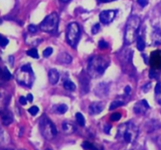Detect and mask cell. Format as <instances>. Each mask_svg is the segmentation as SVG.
I'll use <instances>...</instances> for the list:
<instances>
[{"mask_svg": "<svg viewBox=\"0 0 161 150\" xmlns=\"http://www.w3.org/2000/svg\"><path fill=\"white\" fill-rule=\"evenodd\" d=\"M0 24H1V20H0Z\"/></svg>", "mask_w": 161, "mask_h": 150, "instance_id": "50", "label": "cell"}, {"mask_svg": "<svg viewBox=\"0 0 161 150\" xmlns=\"http://www.w3.org/2000/svg\"><path fill=\"white\" fill-rule=\"evenodd\" d=\"M12 77L11 74H10V72L9 71H8V69H7V68H5L4 70H3V75H2V79L3 80H10Z\"/></svg>", "mask_w": 161, "mask_h": 150, "instance_id": "26", "label": "cell"}, {"mask_svg": "<svg viewBox=\"0 0 161 150\" xmlns=\"http://www.w3.org/2000/svg\"><path fill=\"white\" fill-rule=\"evenodd\" d=\"M27 101H28L27 98L26 97H24V96H21V97H20V99H19V102H20L22 105H25L27 104Z\"/></svg>", "mask_w": 161, "mask_h": 150, "instance_id": "37", "label": "cell"}, {"mask_svg": "<svg viewBox=\"0 0 161 150\" xmlns=\"http://www.w3.org/2000/svg\"><path fill=\"white\" fill-rule=\"evenodd\" d=\"M105 108V105L102 102H93L91 105L89 106V113L91 115H97L103 111Z\"/></svg>", "mask_w": 161, "mask_h": 150, "instance_id": "10", "label": "cell"}, {"mask_svg": "<svg viewBox=\"0 0 161 150\" xmlns=\"http://www.w3.org/2000/svg\"><path fill=\"white\" fill-rule=\"evenodd\" d=\"M40 130L42 136L47 140L54 138L58 134L55 125L46 116H43L40 119Z\"/></svg>", "mask_w": 161, "mask_h": 150, "instance_id": "4", "label": "cell"}, {"mask_svg": "<svg viewBox=\"0 0 161 150\" xmlns=\"http://www.w3.org/2000/svg\"><path fill=\"white\" fill-rule=\"evenodd\" d=\"M108 85L106 83H101L97 84V86L95 88V94L97 97H105L108 94Z\"/></svg>", "mask_w": 161, "mask_h": 150, "instance_id": "9", "label": "cell"}, {"mask_svg": "<svg viewBox=\"0 0 161 150\" xmlns=\"http://www.w3.org/2000/svg\"><path fill=\"white\" fill-rule=\"evenodd\" d=\"M155 93L156 94H160L161 93V84L160 83L156 85V87H155Z\"/></svg>", "mask_w": 161, "mask_h": 150, "instance_id": "33", "label": "cell"}, {"mask_svg": "<svg viewBox=\"0 0 161 150\" xmlns=\"http://www.w3.org/2000/svg\"><path fill=\"white\" fill-rule=\"evenodd\" d=\"M9 61L10 62V64H11V66H13V57H12V56H10L9 58Z\"/></svg>", "mask_w": 161, "mask_h": 150, "instance_id": "44", "label": "cell"}, {"mask_svg": "<svg viewBox=\"0 0 161 150\" xmlns=\"http://www.w3.org/2000/svg\"><path fill=\"white\" fill-rule=\"evenodd\" d=\"M61 2H69V0H61Z\"/></svg>", "mask_w": 161, "mask_h": 150, "instance_id": "48", "label": "cell"}, {"mask_svg": "<svg viewBox=\"0 0 161 150\" xmlns=\"http://www.w3.org/2000/svg\"><path fill=\"white\" fill-rule=\"evenodd\" d=\"M52 53H53V49L51 48V47H47V48L45 49V50L43 51L42 54H43L45 58H48V57H50L52 54Z\"/></svg>", "mask_w": 161, "mask_h": 150, "instance_id": "28", "label": "cell"}, {"mask_svg": "<svg viewBox=\"0 0 161 150\" xmlns=\"http://www.w3.org/2000/svg\"><path fill=\"white\" fill-rule=\"evenodd\" d=\"M82 146H83V148L86 150H98L93 144L89 141H83L82 144Z\"/></svg>", "mask_w": 161, "mask_h": 150, "instance_id": "23", "label": "cell"}, {"mask_svg": "<svg viewBox=\"0 0 161 150\" xmlns=\"http://www.w3.org/2000/svg\"><path fill=\"white\" fill-rule=\"evenodd\" d=\"M108 66V61L101 56L91 57L87 64V72L92 78H98L103 75Z\"/></svg>", "mask_w": 161, "mask_h": 150, "instance_id": "2", "label": "cell"}, {"mask_svg": "<svg viewBox=\"0 0 161 150\" xmlns=\"http://www.w3.org/2000/svg\"><path fill=\"white\" fill-rule=\"evenodd\" d=\"M151 86H152V84L150 83H147L146 85H145V86L142 87V91H143L145 93H147L150 90Z\"/></svg>", "mask_w": 161, "mask_h": 150, "instance_id": "34", "label": "cell"}, {"mask_svg": "<svg viewBox=\"0 0 161 150\" xmlns=\"http://www.w3.org/2000/svg\"><path fill=\"white\" fill-rule=\"evenodd\" d=\"M39 111H40V109H39L37 106H32V107H31V108L29 109V113H30L31 115L35 116L39 113Z\"/></svg>", "mask_w": 161, "mask_h": 150, "instance_id": "29", "label": "cell"}, {"mask_svg": "<svg viewBox=\"0 0 161 150\" xmlns=\"http://www.w3.org/2000/svg\"><path fill=\"white\" fill-rule=\"evenodd\" d=\"M138 4L142 7H145L148 4V0H138Z\"/></svg>", "mask_w": 161, "mask_h": 150, "instance_id": "36", "label": "cell"}, {"mask_svg": "<svg viewBox=\"0 0 161 150\" xmlns=\"http://www.w3.org/2000/svg\"><path fill=\"white\" fill-rule=\"evenodd\" d=\"M149 108V105L148 102H146V100H141V102L135 105L134 111L136 114H143L146 113V111Z\"/></svg>", "mask_w": 161, "mask_h": 150, "instance_id": "11", "label": "cell"}, {"mask_svg": "<svg viewBox=\"0 0 161 150\" xmlns=\"http://www.w3.org/2000/svg\"><path fill=\"white\" fill-rule=\"evenodd\" d=\"M124 91H125V94H126L127 95L129 94H130V86H126V88H125Z\"/></svg>", "mask_w": 161, "mask_h": 150, "instance_id": "40", "label": "cell"}, {"mask_svg": "<svg viewBox=\"0 0 161 150\" xmlns=\"http://www.w3.org/2000/svg\"><path fill=\"white\" fill-rule=\"evenodd\" d=\"M2 38H3V37H2V35H0V40H2Z\"/></svg>", "mask_w": 161, "mask_h": 150, "instance_id": "49", "label": "cell"}, {"mask_svg": "<svg viewBox=\"0 0 161 150\" xmlns=\"http://www.w3.org/2000/svg\"><path fill=\"white\" fill-rule=\"evenodd\" d=\"M111 128H112V126H111L110 124H108V125H105V127H104V131L106 134H109V131H110Z\"/></svg>", "mask_w": 161, "mask_h": 150, "instance_id": "38", "label": "cell"}, {"mask_svg": "<svg viewBox=\"0 0 161 150\" xmlns=\"http://www.w3.org/2000/svg\"><path fill=\"white\" fill-rule=\"evenodd\" d=\"M82 76L81 80H80V86H82V89H85V93L88 92L89 91V80L86 77H83V75H80Z\"/></svg>", "mask_w": 161, "mask_h": 150, "instance_id": "18", "label": "cell"}, {"mask_svg": "<svg viewBox=\"0 0 161 150\" xmlns=\"http://www.w3.org/2000/svg\"><path fill=\"white\" fill-rule=\"evenodd\" d=\"M21 74H18V81L19 83L24 85V86H30L33 83L34 74L32 72L31 65L29 64H24L20 69Z\"/></svg>", "mask_w": 161, "mask_h": 150, "instance_id": "7", "label": "cell"}, {"mask_svg": "<svg viewBox=\"0 0 161 150\" xmlns=\"http://www.w3.org/2000/svg\"><path fill=\"white\" fill-rule=\"evenodd\" d=\"M3 141V132H2V130L0 128V143Z\"/></svg>", "mask_w": 161, "mask_h": 150, "instance_id": "41", "label": "cell"}, {"mask_svg": "<svg viewBox=\"0 0 161 150\" xmlns=\"http://www.w3.org/2000/svg\"><path fill=\"white\" fill-rule=\"evenodd\" d=\"M59 72H58V70H56L55 69H52L49 71V82H50L52 85H54V84L58 83V80H59Z\"/></svg>", "mask_w": 161, "mask_h": 150, "instance_id": "14", "label": "cell"}, {"mask_svg": "<svg viewBox=\"0 0 161 150\" xmlns=\"http://www.w3.org/2000/svg\"><path fill=\"white\" fill-rule=\"evenodd\" d=\"M157 142H158V145H159L160 148L161 149V135L158 138V139H157Z\"/></svg>", "mask_w": 161, "mask_h": 150, "instance_id": "43", "label": "cell"}, {"mask_svg": "<svg viewBox=\"0 0 161 150\" xmlns=\"http://www.w3.org/2000/svg\"><path fill=\"white\" fill-rule=\"evenodd\" d=\"M116 17V11L112 10H104L100 13L99 18L100 21L104 24H110L113 22L114 18Z\"/></svg>", "mask_w": 161, "mask_h": 150, "instance_id": "8", "label": "cell"}, {"mask_svg": "<svg viewBox=\"0 0 161 150\" xmlns=\"http://www.w3.org/2000/svg\"><path fill=\"white\" fill-rule=\"evenodd\" d=\"M64 87L66 89L67 91H74L76 88V86L73 82L70 81V80H66V81L64 82Z\"/></svg>", "mask_w": 161, "mask_h": 150, "instance_id": "20", "label": "cell"}, {"mask_svg": "<svg viewBox=\"0 0 161 150\" xmlns=\"http://www.w3.org/2000/svg\"><path fill=\"white\" fill-rule=\"evenodd\" d=\"M155 76V73L152 72V70H151L149 72V77L150 78H154Z\"/></svg>", "mask_w": 161, "mask_h": 150, "instance_id": "42", "label": "cell"}, {"mask_svg": "<svg viewBox=\"0 0 161 150\" xmlns=\"http://www.w3.org/2000/svg\"><path fill=\"white\" fill-rule=\"evenodd\" d=\"M91 31H92L93 35H96V34L100 31V24H94V25L92 27V30H91Z\"/></svg>", "mask_w": 161, "mask_h": 150, "instance_id": "30", "label": "cell"}, {"mask_svg": "<svg viewBox=\"0 0 161 150\" xmlns=\"http://www.w3.org/2000/svg\"><path fill=\"white\" fill-rule=\"evenodd\" d=\"M80 35V29L79 24L72 22L69 24L66 31L67 42L72 47H75L77 45Z\"/></svg>", "mask_w": 161, "mask_h": 150, "instance_id": "6", "label": "cell"}, {"mask_svg": "<svg viewBox=\"0 0 161 150\" xmlns=\"http://www.w3.org/2000/svg\"><path fill=\"white\" fill-rule=\"evenodd\" d=\"M72 61V58L69 55V53H60L58 54V58H57V61L59 64H70Z\"/></svg>", "mask_w": 161, "mask_h": 150, "instance_id": "13", "label": "cell"}, {"mask_svg": "<svg viewBox=\"0 0 161 150\" xmlns=\"http://www.w3.org/2000/svg\"><path fill=\"white\" fill-rule=\"evenodd\" d=\"M98 1L101 2H112V1H114V0H98Z\"/></svg>", "mask_w": 161, "mask_h": 150, "instance_id": "45", "label": "cell"}, {"mask_svg": "<svg viewBox=\"0 0 161 150\" xmlns=\"http://www.w3.org/2000/svg\"><path fill=\"white\" fill-rule=\"evenodd\" d=\"M152 43L155 46H158L161 44V32L159 30L154 31L152 34Z\"/></svg>", "mask_w": 161, "mask_h": 150, "instance_id": "16", "label": "cell"}, {"mask_svg": "<svg viewBox=\"0 0 161 150\" xmlns=\"http://www.w3.org/2000/svg\"><path fill=\"white\" fill-rule=\"evenodd\" d=\"M99 47L101 49H105L106 48L107 46H108V44H107V42H105V41H104V40H101L99 42Z\"/></svg>", "mask_w": 161, "mask_h": 150, "instance_id": "35", "label": "cell"}, {"mask_svg": "<svg viewBox=\"0 0 161 150\" xmlns=\"http://www.w3.org/2000/svg\"><path fill=\"white\" fill-rule=\"evenodd\" d=\"M37 27L34 25V24H30L29 26V31H30V32H31V33H35V32L37 31Z\"/></svg>", "mask_w": 161, "mask_h": 150, "instance_id": "32", "label": "cell"}, {"mask_svg": "<svg viewBox=\"0 0 161 150\" xmlns=\"http://www.w3.org/2000/svg\"><path fill=\"white\" fill-rule=\"evenodd\" d=\"M121 114L119 113H113V115H111L110 116V119L112 121H118L119 119H121Z\"/></svg>", "mask_w": 161, "mask_h": 150, "instance_id": "27", "label": "cell"}, {"mask_svg": "<svg viewBox=\"0 0 161 150\" xmlns=\"http://www.w3.org/2000/svg\"><path fill=\"white\" fill-rule=\"evenodd\" d=\"M75 119H76V121L80 126H85V118L83 116V114H81L80 113H77L76 115H75Z\"/></svg>", "mask_w": 161, "mask_h": 150, "instance_id": "22", "label": "cell"}, {"mask_svg": "<svg viewBox=\"0 0 161 150\" xmlns=\"http://www.w3.org/2000/svg\"><path fill=\"white\" fill-rule=\"evenodd\" d=\"M56 110H57V112H58L59 114H64V113H65L67 111H68V106L64 104L59 105L57 107Z\"/></svg>", "mask_w": 161, "mask_h": 150, "instance_id": "24", "label": "cell"}, {"mask_svg": "<svg viewBox=\"0 0 161 150\" xmlns=\"http://www.w3.org/2000/svg\"><path fill=\"white\" fill-rule=\"evenodd\" d=\"M27 54L33 58H39V53H38V51H37V50L35 48L31 49V50H29L27 51Z\"/></svg>", "mask_w": 161, "mask_h": 150, "instance_id": "25", "label": "cell"}, {"mask_svg": "<svg viewBox=\"0 0 161 150\" xmlns=\"http://www.w3.org/2000/svg\"><path fill=\"white\" fill-rule=\"evenodd\" d=\"M46 150H50V149H46Z\"/></svg>", "mask_w": 161, "mask_h": 150, "instance_id": "52", "label": "cell"}, {"mask_svg": "<svg viewBox=\"0 0 161 150\" xmlns=\"http://www.w3.org/2000/svg\"><path fill=\"white\" fill-rule=\"evenodd\" d=\"M8 43H9V40H7V38L3 37L2 40H0V46H2V47H5Z\"/></svg>", "mask_w": 161, "mask_h": 150, "instance_id": "31", "label": "cell"}, {"mask_svg": "<svg viewBox=\"0 0 161 150\" xmlns=\"http://www.w3.org/2000/svg\"><path fill=\"white\" fill-rule=\"evenodd\" d=\"M137 49L139 51H143L145 47H146V43L144 41L143 38L141 36H138L137 38Z\"/></svg>", "mask_w": 161, "mask_h": 150, "instance_id": "21", "label": "cell"}, {"mask_svg": "<svg viewBox=\"0 0 161 150\" xmlns=\"http://www.w3.org/2000/svg\"><path fill=\"white\" fill-rule=\"evenodd\" d=\"M20 150H24V149H20Z\"/></svg>", "mask_w": 161, "mask_h": 150, "instance_id": "51", "label": "cell"}, {"mask_svg": "<svg viewBox=\"0 0 161 150\" xmlns=\"http://www.w3.org/2000/svg\"><path fill=\"white\" fill-rule=\"evenodd\" d=\"M141 25V19L136 15L131 16L128 19L125 29L124 40L126 44L130 45L135 42L138 38V32Z\"/></svg>", "mask_w": 161, "mask_h": 150, "instance_id": "3", "label": "cell"}, {"mask_svg": "<svg viewBox=\"0 0 161 150\" xmlns=\"http://www.w3.org/2000/svg\"><path fill=\"white\" fill-rule=\"evenodd\" d=\"M124 105V100L122 99H116L114 100L112 103H111L110 106H109V110H113V109H115L117 107H119V106H122Z\"/></svg>", "mask_w": 161, "mask_h": 150, "instance_id": "19", "label": "cell"}, {"mask_svg": "<svg viewBox=\"0 0 161 150\" xmlns=\"http://www.w3.org/2000/svg\"><path fill=\"white\" fill-rule=\"evenodd\" d=\"M139 134V129L132 122L120 124L117 129L116 138L121 142L131 144L135 142Z\"/></svg>", "mask_w": 161, "mask_h": 150, "instance_id": "1", "label": "cell"}, {"mask_svg": "<svg viewBox=\"0 0 161 150\" xmlns=\"http://www.w3.org/2000/svg\"><path fill=\"white\" fill-rule=\"evenodd\" d=\"M8 102H9V94H7L4 87L0 86V108L6 105Z\"/></svg>", "mask_w": 161, "mask_h": 150, "instance_id": "12", "label": "cell"}, {"mask_svg": "<svg viewBox=\"0 0 161 150\" xmlns=\"http://www.w3.org/2000/svg\"><path fill=\"white\" fill-rule=\"evenodd\" d=\"M26 98L29 102H32V101H33V96H32V94H28V96H27Z\"/></svg>", "mask_w": 161, "mask_h": 150, "instance_id": "39", "label": "cell"}, {"mask_svg": "<svg viewBox=\"0 0 161 150\" xmlns=\"http://www.w3.org/2000/svg\"><path fill=\"white\" fill-rule=\"evenodd\" d=\"M126 150H140L138 148H133V149H126Z\"/></svg>", "mask_w": 161, "mask_h": 150, "instance_id": "47", "label": "cell"}, {"mask_svg": "<svg viewBox=\"0 0 161 150\" xmlns=\"http://www.w3.org/2000/svg\"><path fill=\"white\" fill-rule=\"evenodd\" d=\"M62 130L64 131V134L66 135H71L75 132L76 130V127L73 124L70 123V122H64L62 124Z\"/></svg>", "mask_w": 161, "mask_h": 150, "instance_id": "15", "label": "cell"}, {"mask_svg": "<svg viewBox=\"0 0 161 150\" xmlns=\"http://www.w3.org/2000/svg\"><path fill=\"white\" fill-rule=\"evenodd\" d=\"M2 75H3V70L0 69V78L1 79H2Z\"/></svg>", "mask_w": 161, "mask_h": 150, "instance_id": "46", "label": "cell"}, {"mask_svg": "<svg viewBox=\"0 0 161 150\" xmlns=\"http://www.w3.org/2000/svg\"><path fill=\"white\" fill-rule=\"evenodd\" d=\"M13 122V116L8 112L3 113L2 116V123L5 126H8Z\"/></svg>", "mask_w": 161, "mask_h": 150, "instance_id": "17", "label": "cell"}, {"mask_svg": "<svg viewBox=\"0 0 161 150\" xmlns=\"http://www.w3.org/2000/svg\"><path fill=\"white\" fill-rule=\"evenodd\" d=\"M59 18L55 12L51 13L40 24V29L45 32H53L58 29Z\"/></svg>", "mask_w": 161, "mask_h": 150, "instance_id": "5", "label": "cell"}]
</instances>
